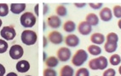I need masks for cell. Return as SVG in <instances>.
<instances>
[{
  "label": "cell",
  "instance_id": "1",
  "mask_svg": "<svg viewBox=\"0 0 121 76\" xmlns=\"http://www.w3.org/2000/svg\"><path fill=\"white\" fill-rule=\"evenodd\" d=\"M108 59L103 56H100L96 58L91 59L89 63V67L93 70H103L108 67Z\"/></svg>",
  "mask_w": 121,
  "mask_h": 76
},
{
  "label": "cell",
  "instance_id": "2",
  "mask_svg": "<svg viewBox=\"0 0 121 76\" xmlns=\"http://www.w3.org/2000/svg\"><path fill=\"white\" fill-rule=\"evenodd\" d=\"M37 38L38 36L36 34V32L30 30H24L23 32L22 33V36H21L22 41L26 46L34 45L36 43V41H37Z\"/></svg>",
  "mask_w": 121,
  "mask_h": 76
},
{
  "label": "cell",
  "instance_id": "3",
  "mask_svg": "<svg viewBox=\"0 0 121 76\" xmlns=\"http://www.w3.org/2000/svg\"><path fill=\"white\" fill-rule=\"evenodd\" d=\"M21 24L25 28H31L36 24V17L32 12H26L21 16Z\"/></svg>",
  "mask_w": 121,
  "mask_h": 76
},
{
  "label": "cell",
  "instance_id": "4",
  "mask_svg": "<svg viewBox=\"0 0 121 76\" xmlns=\"http://www.w3.org/2000/svg\"><path fill=\"white\" fill-rule=\"evenodd\" d=\"M88 59V53L83 49H79L75 52V54L73 55V58H72V63L74 66L79 67V66L83 65L86 60Z\"/></svg>",
  "mask_w": 121,
  "mask_h": 76
},
{
  "label": "cell",
  "instance_id": "5",
  "mask_svg": "<svg viewBox=\"0 0 121 76\" xmlns=\"http://www.w3.org/2000/svg\"><path fill=\"white\" fill-rule=\"evenodd\" d=\"M0 35H1V36H2L4 39L7 40V41H11V40H13L15 37L16 32H15V28H14L12 25L4 26V27L1 30Z\"/></svg>",
  "mask_w": 121,
  "mask_h": 76
},
{
  "label": "cell",
  "instance_id": "6",
  "mask_svg": "<svg viewBox=\"0 0 121 76\" xmlns=\"http://www.w3.org/2000/svg\"><path fill=\"white\" fill-rule=\"evenodd\" d=\"M24 50L22 46L20 45H13L9 49V56L12 59H20L23 56Z\"/></svg>",
  "mask_w": 121,
  "mask_h": 76
},
{
  "label": "cell",
  "instance_id": "7",
  "mask_svg": "<svg viewBox=\"0 0 121 76\" xmlns=\"http://www.w3.org/2000/svg\"><path fill=\"white\" fill-rule=\"evenodd\" d=\"M72 56V52L69 48L67 47H60L57 51V58L58 60L61 62H67L70 59Z\"/></svg>",
  "mask_w": 121,
  "mask_h": 76
},
{
  "label": "cell",
  "instance_id": "8",
  "mask_svg": "<svg viewBox=\"0 0 121 76\" xmlns=\"http://www.w3.org/2000/svg\"><path fill=\"white\" fill-rule=\"evenodd\" d=\"M49 41L53 44H56V45H58L60 44L63 41V36L62 35L60 34L59 31H56V30H53L49 34Z\"/></svg>",
  "mask_w": 121,
  "mask_h": 76
},
{
  "label": "cell",
  "instance_id": "9",
  "mask_svg": "<svg viewBox=\"0 0 121 76\" xmlns=\"http://www.w3.org/2000/svg\"><path fill=\"white\" fill-rule=\"evenodd\" d=\"M47 24L51 28L57 29L61 25V20H60V17H58L57 15H51L50 17H48Z\"/></svg>",
  "mask_w": 121,
  "mask_h": 76
},
{
  "label": "cell",
  "instance_id": "10",
  "mask_svg": "<svg viewBox=\"0 0 121 76\" xmlns=\"http://www.w3.org/2000/svg\"><path fill=\"white\" fill-rule=\"evenodd\" d=\"M78 32H79L81 35L88 36L89 34L91 32L92 28H91V25H90L86 21H82V22H80L79 25H78Z\"/></svg>",
  "mask_w": 121,
  "mask_h": 76
},
{
  "label": "cell",
  "instance_id": "11",
  "mask_svg": "<svg viewBox=\"0 0 121 76\" xmlns=\"http://www.w3.org/2000/svg\"><path fill=\"white\" fill-rule=\"evenodd\" d=\"M99 15H100L101 20L105 22L110 21L112 18V11H111V9H109V8H108V7H105V8H103L102 10L100 11Z\"/></svg>",
  "mask_w": 121,
  "mask_h": 76
},
{
  "label": "cell",
  "instance_id": "12",
  "mask_svg": "<svg viewBox=\"0 0 121 76\" xmlns=\"http://www.w3.org/2000/svg\"><path fill=\"white\" fill-rule=\"evenodd\" d=\"M65 43L67 44V46L71 47H74L79 44V38L76 35H68L67 36L65 39Z\"/></svg>",
  "mask_w": 121,
  "mask_h": 76
},
{
  "label": "cell",
  "instance_id": "13",
  "mask_svg": "<svg viewBox=\"0 0 121 76\" xmlns=\"http://www.w3.org/2000/svg\"><path fill=\"white\" fill-rule=\"evenodd\" d=\"M30 69V63L26 60L19 61L16 64V70L20 73H26Z\"/></svg>",
  "mask_w": 121,
  "mask_h": 76
},
{
  "label": "cell",
  "instance_id": "14",
  "mask_svg": "<svg viewBox=\"0 0 121 76\" xmlns=\"http://www.w3.org/2000/svg\"><path fill=\"white\" fill-rule=\"evenodd\" d=\"M26 9V4H11L10 10L15 14H19Z\"/></svg>",
  "mask_w": 121,
  "mask_h": 76
},
{
  "label": "cell",
  "instance_id": "15",
  "mask_svg": "<svg viewBox=\"0 0 121 76\" xmlns=\"http://www.w3.org/2000/svg\"><path fill=\"white\" fill-rule=\"evenodd\" d=\"M91 41L95 45V44L101 45V44H103L104 41H105V36L102 35V33H94L91 36Z\"/></svg>",
  "mask_w": 121,
  "mask_h": 76
},
{
  "label": "cell",
  "instance_id": "16",
  "mask_svg": "<svg viewBox=\"0 0 121 76\" xmlns=\"http://www.w3.org/2000/svg\"><path fill=\"white\" fill-rule=\"evenodd\" d=\"M86 22L90 25L91 26H95L99 24V18L94 13H90L86 16Z\"/></svg>",
  "mask_w": 121,
  "mask_h": 76
},
{
  "label": "cell",
  "instance_id": "17",
  "mask_svg": "<svg viewBox=\"0 0 121 76\" xmlns=\"http://www.w3.org/2000/svg\"><path fill=\"white\" fill-rule=\"evenodd\" d=\"M73 74H74L73 69L69 65L63 66L60 69V76H73Z\"/></svg>",
  "mask_w": 121,
  "mask_h": 76
},
{
  "label": "cell",
  "instance_id": "18",
  "mask_svg": "<svg viewBox=\"0 0 121 76\" xmlns=\"http://www.w3.org/2000/svg\"><path fill=\"white\" fill-rule=\"evenodd\" d=\"M44 62H45L46 66H47L48 68H51V69L56 67V66L58 65V63H59L58 58H56L55 56L49 57L48 58H46V60L44 61Z\"/></svg>",
  "mask_w": 121,
  "mask_h": 76
},
{
  "label": "cell",
  "instance_id": "19",
  "mask_svg": "<svg viewBox=\"0 0 121 76\" xmlns=\"http://www.w3.org/2000/svg\"><path fill=\"white\" fill-rule=\"evenodd\" d=\"M88 52L93 56H98L102 53V49L97 45L93 44V45H90L88 47Z\"/></svg>",
  "mask_w": 121,
  "mask_h": 76
},
{
  "label": "cell",
  "instance_id": "20",
  "mask_svg": "<svg viewBox=\"0 0 121 76\" xmlns=\"http://www.w3.org/2000/svg\"><path fill=\"white\" fill-rule=\"evenodd\" d=\"M63 29H64V30H65L66 32L71 33L75 30L76 25L73 21H72V20H67V21L65 22V24H64V25H63Z\"/></svg>",
  "mask_w": 121,
  "mask_h": 76
},
{
  "label": "cell",
  "instance_id": "21",
  "mask_svg": "<svg viewBox=\"0 0 121 76\" xmlns=\"http://www.w3.org/2000/svg\"><path fill=\"white\" fill-rule=\"evenodd\" d=\"M117 47H118V43L117 42H108L107 41L105 45H104V49L107 52H113L117 50Z\"/></svg>",
  "mask_w": 121,
  "mask_h": 76
},
{
  "label": "cell",
  "instance_id": "22",
  "mask_svg": "<svg viewBox=\"0 0 121 76\" xmlns=\"http://www.w3.org/2000/svg\"><path fill=\"white\" fill-rule=\"evenodd\" d=\"M56 13L57 14V16H61V17H64L66 16L67 14V10L66 9V7L64 5L60 4V5H58V6L56 7Z\"/></svg>",
  "mask_w": 121,
  "mask_h": 76
},
{
  "label": "cell",
  "instance_id": "23",
  "mask_svg": "<svg viewBox=\"0 0 121 76\" xmlns=\"http://www.w3.org/2000/svg\"><path fill=\"white\" fill-rule=\"evenodd\" d=\"M118 41H119V36L116 33L110 32L107 36V41L108 42H117L118 43Z\"/></svg>",
  "mask_w": 121,
  "mask_h": 76
},
{
  "label": "cell",
  "instance_id": "24",
  "mask_svg": "<svg viewBox=\"0 0 121 76\" xmlns=\"http://www.w3.org/2000/svg\"><path fill=\"white\" fill-rule=\"evenodd\" d=\"M9 14V6L6 4H0V16L4 17Z\"/></svg>",
  "mask_w": 121,
  "mask_h": 76
},
{
  "label": "cell",
  "instance_id": "25",
  "mask_svg": "<svg viewBox=\"0 0 121 76\" xmlns=\"http://www.w3.org/2000/svg\"><path fill=\"white\" fill-rule=\"evenodd\" d=\"M109 61H110V63L112 64V65L117 66L118 64H119V63H120L121 58H120V57H119V55L113 54V55H112V56L110 57V59H109Z\"/></svg>",
  "mask_w": 121,
  "mask_h": 76
},
{
  "label": "cell",
  "instance_id": "26",
  "mask_svg": "<svg viewBox=\"0 0 121 76\" xmlns=\"http://www.w3.org/2000/svg\"><path fill=\"white\" fill-rule=\"evenodd\" d=\"M75 76H90V71L85 68H80L77 70Z\"/></svg>",
  "mask_w": 121,
  "mask_h": 76
},
{
  "label": "cell",
  "instance_id": "27",
  "mask_svg": "<svg viewBox=\"0 0 121 76\" xmlns=\"http://www.w3.org/2000/svg\"><path fill=\"white\" fill-rule=\"evenodd\" d=\"M8 50V42L0 39V53H4Z\"/></svg>",
  "mask_w": 121,
  "mask_h": 76
},
{
  "label": "cell",
  "instance_id": "28",
  "mask_svg": "<svg viewBox=\"0 0 121 76\" xmlns=\"http://www.w3.org/2000/svg\"><path fill=\"white\" fill-rule=\"evenodd\" d=\"M56 71L51 68H47L43 70V76H56Z\"/></svg>",
  "mask_w": 121,
  "mask_h": 76
},
{
  "label": "cell",
  "instance_id": "29",
  "mask_svg": "<svg viewBox=\"0 0 121 76\" xmlns=\"http://www.w3.org/2000/svg\"><path fill=\"white\" fill-rule=\"evenodd\" d=\"M113 14L115 17L121 18V6L120 5H115L113 7Z\"/></svg>",
  "mask_w": 121,
  "mask_h": 76
},
{
  "label": "cell",
  "instance_id": "30",
  "mask_svg": "<svg viewBox=\"0 0 121 76\" xmlns=\"http://www.w3.org/2000/svg\"><path fill=\"white\" fill-rule=\"evenodd\" d=\"M115 74H116V72L113 69H108L103 72L102 76H115Z\"/></svg>",
  "mask_w": 121,
  "mask_h": 76
},
{
  "label": "cell",
  "instance_id": "31",
  "mask_svg": "<svg viewBox=\"0 0 121 76\" xmlns=\"http://www.w3.org/2000/svg\"><path fill=\"white\" fill-rule=\"evenodd\" d=\"M90 7H91L93 9H99L102 7V3H98V4H93V3H91L90 4Z\"/></svg>",
  "mask_w": 121,
  "mask_h": 76
},
{
  "label": "cell",
  "instance_id": "32",
  "mask_svg": "<svg viewBox=\"0 0 121 76\" xmlns=\"http://www.w3.org/2000/svg\"><path fill=\"white\" fill-rule=\"evenodd\" d=\"M5 68L4 66L0 63V76H4L5 74Z\"/></svg>",
  "mask_w": 121,
  "mask_h": 76
},
{
  "label": "cell",
  "instance_id": "33",
  "mask_svg": "<svg viewBox=\"0 0 121 76\" xmlns=\"http://www.w3.org/2000/svg\"><path fill=\"white\" fill-rule=\"evenodd\" d=\"M75 5L76 7H77V8H83V7H84L85 6V5H86V4H75Z\"/></svg>",
  "mask_w": 121,
  "mask_h": 76
},
{
  "label": "cell",
  "instance_id": "34",
  "mask_svg": "<svg viewBox=\"0 0 121 76\" xmlns=\"http://www.w3.org/2000/svg\"><path fill=\"white\" fill-rule=\"evenodd\" d=\"M43 6H44V11H43V14H45L47 13V11L49 10V7H48L47 4H43Z\"/></svg>",
  "mask_w": 121,
  "mask_h": 76
},
{
  "label": "cell",
  "instance_id": "35",
  "mask_svg": "<svg viewBox=\"0 0 121 76\" xmlns=\"http://www.w3.org/2000/svg\"><path fill=\"white\" fill-rule=\"evenodd\" d=\"M6 76H18V75L15 74V73H14V72H10V73H9Z\"/></svg>",
  "mask_w": 121,
  "mask_h": 76
},
{
  "label": "cell",
  "instance_id": "36",
  "mask_svg": "<svg viewBox=\"0 0 121 76\" xmlns=\"http://www.w3.org/2000/svg\"><path fill=\"white\" fill-rule=\"evenodd\" d=\"M47 46V39L46 37H43V47H46Z\"/></svg>",
  "mask_w": 121,
  "mask_h": 76
},
{
  "label": "cell",
  "instance_id": "37",
  "mask_svg": "<svg viewBox=\"0 0 121 76\" xmlns=\"http://www.w3.org/2000/svg\"><path fill=\"white\" fill-rule=\"evenodd\" d=\"M35 11H36V14H37V15H39V4L36 5V7H35Z\"/></svg>",
  "mask_w": 121,
  "mask_h": 76
},
{
  "label": "cell",
  "instance_id": "38",
  "mask_svg": "<svg viewBox=\"0 0 121 76\" xmlns=\"http://www.w3.org/2000/svg\"><path fill=\"white\" fill-rule=\"evenodd\" d=\"M118 26H119V28L121 29V19L119 20V22H118Z\"/></svg>",
  "mask_w": 121,
  "mask_h": 76
},
{
  "label": "cell",
  "instance_id": "39",
  "mask_svg": "<svg viewBox=\"0 0 121 76\" xmlns=\"http://www.w3.org/2000/svg\"><path fill=\"white\" fill-rule=\"evenodd\" d=\"M43 60L44 61L46 60V53L45 52H43Z\"/></svg>",
  "mask_w": 121,
  "mask_h": 76
},
{
  "label": "cell",
  "instance_id": "40",
  "mask_svg": "<svg viewBox=\"0 0 121 76\" xmlns=\"http://www.w3.org/2000/svg\"><path fill=\"white\" fill-rule=\"evenodd\" d=\"M119 74H121V66L119 67Z\"/></svg>",
  "mask_w": 121,
  "mask_h": 76
},
{
  "label": "cell",
  "instance_id": "41",
  "mask_svg": "<svg viewBox=\"0 0 121 76\" xmlns=\"http://www.w3.org/2000/svg\"><path fill=\"white\" fill-rule=\"evenodd\" d=\"M2 24H3V21L1 20V19H0V27H1V25H2Z\"/></svg>",
  "mask_w": 121,
  "mask_h": 76
},
{
  "label": "cell",
  "instance_id": "42",
  "mask_svg": "<svg viewBox=\"0 0 121 76\" xmlns=\"http://www.w3.org/2000/svg\"><path fill=\"white\" fill-rule=\"evenodd\" d=\"M26 76H32V75H26Z\"/></svg>",
  "mask_w": 121,
  "mask_h": 76
},
{
  "label": "cell",
  "instance_id": "43",
  "mask_svg": "<svg viewBox=\"0 0 121 76\" xmlns=\"http://www.w3.org/2000/svg\"><path fill=\"white\" fill-rule=\"evenodd\" d=\"M95 76H97V75H95Z\"/></svg>",
  "mask_w": 121,
  "mask_h": 76
}]
</instances>
